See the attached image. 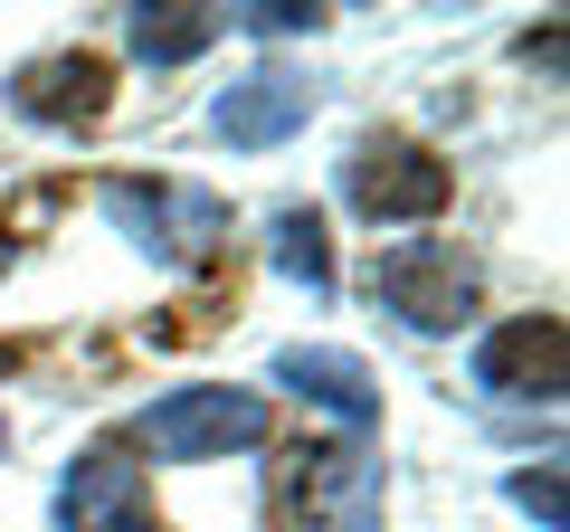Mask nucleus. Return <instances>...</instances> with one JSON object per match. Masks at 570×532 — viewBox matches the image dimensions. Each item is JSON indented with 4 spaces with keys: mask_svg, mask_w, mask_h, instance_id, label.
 Listing matches in <instances>:
<instances>
[{
    "mask_svg": "<svg viewBox=\"0 0 570 532\" xmlns=\"http://www.w3.org/2000/svg\"><path fill=\"white\" fill-rule=\"evenodd\" d=\"M238 209L181 171H29L0 190V381L115 390L238 324Z\"/></svg>",
    "mask_w": 570,
    "mask_h": 532,
    "instance_id": "f257e3e1",
    "label": "nucleus"
},
{
    "mask_svg": "<svg viewBox=\"0 0 570 532\" xmlns=\"http://www.w3.org/2000/svg\"><path fill=\"white\" fill-rule=\"evenodd\" d=\"M333 190H343V209L362 228H409V219H438L456 200V162L428 134H409V124H371L362 144L343 152Z\"/></svg>",
    "mask_w": 570,
    "mask_h": 532,
    "instance_id": "7ed1b4c3",
    "label": "nucleus"
},
{
    "mask_svg": "<svg viewBox=\"0 0 570 532\" xmlns=\"http://www.w3.org/2000/svg\"><path fill=\"white\" fill-rule=\"evenodd\" d=\"M475 390L485 400H513V410H561L570 390V343H561V314H513L475 343Z\"/></svg>",
    "mask_w": 570,
    "mask_h": 532,
    "instance_id": "0eeeda50",
    "label": "nucleus"
},
{
    "mask_svg": "<svg viewBox=\"0 0 570 532\" xmlns=\"http://www.w3.org/2000/svg\"><path fill=\"white\" fill-rule=\"evenodd\" d=\"M513 504H523L542 532H570V513H561V466H523V475H513Z\"/></svg>",
    "mask_w": 570,
    "mask_h": 532,
    "instance_id": "9b49d317",
    "label": "nucleus"
},
{
    "mask_svg": "<svg viewBox=\"0 0 570 532\" xmlns=\"http://www.w3.org/2000/svg\"><path fill=\"white\" fill-rule=\"evenodd\" d=\"M266 257H276L305 295H333V228H324V209L285 200L276 219H266Z\"/></svg>",
    "mask_w": 570,
    "mask_h": 532,
    "instance_id": "1a4fd4ad",
    "label": "nucleus"
},
{
    "mask_svg": "<svg viewBox=\"0 0 570 532\" xmlns=\"http://www.w3.org/2000/svg\"><path fill=\"white\" fill-rule=\"evenodd\" d=\"M219 29H247V39H295V29H324V10H219Z\"/></svg>",
    "mask_w": 570,
    "mask_h": 532,
    "instance_id": "f8f14e48",
    "label": "nucleus"
},
{
    "mask_svg": "<svg viewBox=\"0 0 570 532\" xmlns=\"http://www.w3.org/2000/svg\"><path fill=\"white\" fill-rule=\"evenodd\" d=\"M314 105H324V86H314L305 67L257 58L247 77H228L219 96H209V134H219L228 152H276V144H295L314 124Z\"/></svg>",
    "mask_w": 570,
    "mask_h": 532,
    "instance_id": "423d86ee",
    "label": "nucleus"
},
{
    "mask_svg": "<svg viewBox=\"0 0 570 532\" xmlns=\"http://www.w3.org/2000/svg\"><path fill=\"white\" fill-rule=\"evenodd\" d=\"M10 115L39 124V134H96L105 115H115V58H96V48H39V58L10 67Z\"/></svg>",
    "mask_w": 570,
    "mask_h": 532,
    "instance_id": "39448f33",
    "label": "nucleus"
},
{
    "mask_svg": "<svg viewBox=\"0 0 570 532\" xmlns=\"http://www.w3.org/2000/svg\"><path fill=\"white\" fill-rule=\"evenodd\" d=\"M362 295H371V314H390L400 333L448 343V333H466L475 305H485V266L456 238H409V247H381V257H371Z\"/></svg>",
    "mask_w": 570,
    "mask_h": 532,
    "instance_id": "20e7f679",
    "label": "nucleus"
},
{
    "mask_svg": "<svg viewBox=\"0 0 570 532\" xmlns=\"http://www.w3.org/2000/svg\"><path fill=\"white\" fill-rule=\"evenodd\" d=\"M0 456H10V418H0Z\"/></svg>",
    "mask_w": 570,
    "mask_h": 532,
    "instance_id": "ddd939ff",
    "label": "nucleus"
},
{
    "mask_svg": "<svg viewBox=\"0 0 570 532\" xmlns=\"http://www.w3.org/2000/svg\"><path fill=\"white\" fill-rule=\"evenodd\" d=\"M219 39V10H134V58L153 67H181Z\"/></svg>",
    "mask_w": 570,
    "mask_h": 532,
    "instance_id": "9d476101",
    "label": "nucleus"
},
{
    "mask_svg": "<svg viewBox=\"0 0 570 532\" xmlns=\"http://www.w3.org/2000/svg\"><path fill=\"white\" fill-rule=\"evenodd\" d=\"M58 532H381V456L305 437L238 381L163 390L96 428L48 494Z\"/></svg>",
    "mask_w": 570,
    "mask_h": 532,
    "instance_id": "f03ea898",
    "label": "nucleus"
},
{
    "mask_svg": "<svg viewBox=\"0 0 570 532\" xmlns=\"http://www.w3.org/2000/svg\"><path fill=\"white\" fill-rule=\"evenodd\" d=\"M276 390H285V400H305V410H324L352 447H371V428H381V381H371V362L343 352V343L276 352Z\"/></svg>",
    "mask_w": 570,
    "mask_h": 532,
    "instance_id": "6e6552de",
    "label": "nucleus"
}]
</instances>
